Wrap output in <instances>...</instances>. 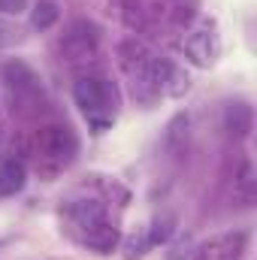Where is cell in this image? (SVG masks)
I'll use <instances>...</instances> for the list:
<instances>
[{"label":"cell","mask_w":257,"mask_h":260,"mask_svg":"<svg viewBox=\"0 0 257 260\" xmlns=\"http://www.w3.org/2000/svg\"><path fill=\"white\" fill-rule=\"evenodd\" d=\"M73 100L76 106L85 112V118L94 124L97 130H103L112 115H115V103H118V94L112 88V82L100 79V76H85L73 85Z\"/></svg>","instance_id":"cell-1"},{"label":"cell","mask_w":257,"mask_h":260,"mask_svg":"<svg viewBox=\"0 0 257 260\" xmlns=\"http://www.w3.org/2000/svg\"><path fill=\"white\" fill-rule=\"evenodd\" d=\"M248 248V233L245 230H230V233H221L215 239H209L194 260H242Z\"/></svg>","instance_id":"cell-2"},{"label":"cell","mask_w":257,"mask_h":260,"mask_svg":"<svg viewBox=\"0 0 257 260\" xmlns=\"http://www.w3.org/2000/svg\"><path fill=\"white\" fill-rule=\"evenodd\" d=\"M94 46H97V27L94 24H88V21H76L70 30L64 34V40H61V49H64L67 58H85L88 52H94Z\"/></svg>","instance_id":"cell-3"},{"label":"cell","mask_w":257,"mask_h":260,"mask_svg":"<svg viewBox=\"0 0 257 260\" xmlns=\"http://www.w3.org/2000/svg\"><path fill=\"white\" fill-rule=\"evenodd\" d=\"M40 148L55 160H70L76 154V136L70 127H46L40 133Z\"/></svg>","instance_id":"cell-4"},{"label":"cell","mask_w":257,"mask_h":260,"mask_svg":"<svg viewBox=\"0 0 257 260\" xmlns=\"http://www.w3.org/2000/svg\"><path fill=\"white\" fill-rule=\"evenodd\" d=\"M254 127V109L245 100H230L224 106V130L233 139H245Z\"/></svg>","instance_id":"cell-5"},{"label":"cell","mask_w":257,"mask_h":260,"mask_svg":"<svg viewBox=\"0 0 257 260\" xmlns=\"http://www.w3.org/2000/svg\"><path fill=\"white\" fill-rule=\"evenodd\" d=\"M3 76H6L9 88L15 91V97H37L40 94V79H37V73L27 64L9 61V64L3 67Z\"/></svg>","instance_id":"cell-6"},{"label":"cell","mask_w":257,"mask_h":260,"mask_svg":"<svg viewBox=\"0 0 257 260\" xmlns=\"http://www.w3.org/2000/svg\"><path fill=\"white\" fill-rule=\"evenodd\" d=\"M188 130H191V118L188 112H179L170 124H167V133H164V148L170 157H182L185 148H188Z\"/></svg>","instance_id":"cell-7"},{"label":"cell","mask_w":257,"mask_h":260,"mask_svg":"<svg viewBox=\"0 0 257 260\" xmlns=\"http://www.w3.org/2000/svg\"><path fill=\"white\" fill-rule=\"evenodd\" d=\"M24 182H27V173H24V167L18 160H6L0 167V197L18 194L24 188Z\"/></svg>","instance_id":"cell-8"},{"label":"cell","mask_w":257,"mask_h":260,"mask_svg":"<svg viewBox=\"0 0 257 260\" xmlns=\"http://www.w3.org/2000/svg\"><path fill=\"white\" fill-rule=\"evenodd\" d=\"M58 18H61V6H58L55 0H40V3L30 9V27H34V30H49Z\"/></svg>","instance_id":"cell-9"},{"label":"cell","mask_w":257,"mask_h":260,"mask_svg":"<svg viewBox=\"0 0 257 260\" xmlns=\"http://www.w3.org/2000/svg\"><path fill=\"white\" fill-rule=\"evenodd\" d=\"M188 52H191V58H194L200 67L212 64V55H215V49H209V34H206V30H197L191 40H188Z\"/></svg>","instance_id":"cell-10"},{"label":"cell","mask_w":257,"mask_h":260,"mask_svg":"<svg viewBox=\"0 0 257 260\" xmlns=\"http://www.w3.org/2000/svg\"><path fill=\"white\" fill-rule=\"evenodd\" d=\"M27 9V0H0V12L3 15H21Z\"/></svg>","instance_id":"cell-11"}]
</instances>
